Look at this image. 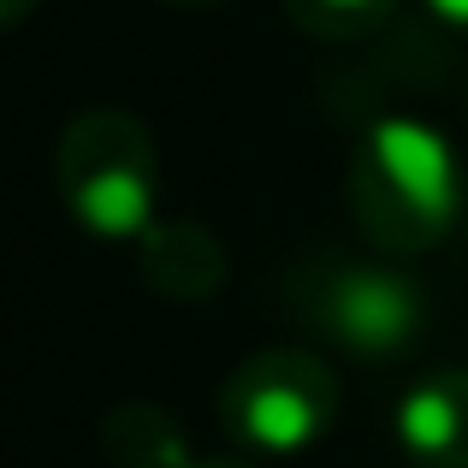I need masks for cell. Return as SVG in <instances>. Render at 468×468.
Masks as SVG:
<instances>
[{"label":"cell","instance_id":"6da1fadb","mask_svg":"<svg viewBox=\"0 0 468 468\" xmlns=\"http://www.w3.org/2000/svg\"><path fill=\"white\" fill-rule=\"evenodd\" d=\"M350 207L379 250H439L468 214V172L457 143L421 113H379L350 154Z\"/></svg>","mask_w":468,"mask_h":468},{"label":"cell","instance_id":"7a4b0ae2","mask_svg":"<svg viewBox=\"0 0 468 468\" xmlns=\"http://www.w3.org/2000/svg\"><path fill=\"white\" fill-rule=\"evenodd\" d=\"M54 190L66 214L101 243L137 250L160 219V149L137 113L90 107L54 143Z\"/></svg>","mask_w":468,"mask_h":468},{"label":"cell","instance_id":"3957f363","mask_svg":"<svg viewBox=\"0 0 468 468\" xmlns=\"http://www.w3.org/2000/svg\"><path fill=\"white\" fill-rule=\"evenodd\" d=\"M344 386L326 356L279 344L238 362L219 386V421L243 457H303L338 427Z\"/></svg>","mask_w":468,"mask_h":468},{"label":"cell","instance_id":"277c9868","mask_svg":"<svg viewBox=\"0 0 468 468\" xmlns=\"http://www.w3.org/2000/svg\"><path fill=\"white\" fill-rule=\"evenodd\" d=\"M297 314L362 362H391L427 332V291L386 261H314L291 279Z\"/></svg>","mask_w":468,"mask_h":468},{"label":"cell","instance_id":"5b68a950","mask_svg":"<svg viewBox=\"0 0 468 468\" xmlns=\"http://www.w3.org/2000/svg\"><path fill=\"white\" fill-rule=\"evenodd\" d=\"M391 439L415 468H468V367H433L391 403Z\"/></svg>","mask_w":468,"mask_h":468},{"label":"cell","instance_id":"8992f818","mask_svg":"<svg viewBox=\"0 0 468 468\" xmlns=\"http://www.w3.org/2000/svg\"><path fill=\"white\" fill-rule=\"evenodd\" d=\"M137 267L154 297L202 303L226 285V243H219V231L196 226V219H154L149 238L137 243Z\"/></svg>","mask_w":468,"mask_h":468},{"label":"cell","instance_id":"52a82bcc","mask_svg":"<svg viewBox=\"0 0 468 468\" xmlns=\"http://www.w3.org/2000/svg\"><path fill=\"white\" fill-rule=\"evenodd\" d=\"M101 457L113 468H184L190 463V439L160 403H113L101 415Z\"/></svg>","mask_w":468,"mask_h":468},{"label":"cell","instance_id":"ba28073f","mask_svg":"<svg viewBox=\"0 0 468 468\" xmlns=\"http://www.w3.org/2000/svg\"><path fill=\"white\" fill-rule=\"evenodd\" d=\"M285 12L314 42H367L398 18V0H285Z\"/></svg>","mask_w":468,"mask_h":468},{"label":"cell","instance_id":"9c48e42d","mask_svg":"<svg viewBox=\"0 0 468 468\" xmlns=\"http://www.w3.org/2000/svg\"><path fill=\"white\" fill-rule=\"evenodd\" d=\"M427 12H433L451 36H468V0H427Z\"/></svg>","mask_w":468,"mask_h":468},{"label":"cell","instance_id":"30bf717a","mask_svg":"<svg viewBox=\"0 0 468 468\" xmlns=\"http://www.w3.org/2000/svg\"><path fill=\"white\" fill-rule=\"evenodd\" d=\"M36 6H42V0H0V36H6V30H18V24L30 18Z\"/></svg>","mask_w":468,"mask_h":468},{"label":"cell","instance_id":"8fae6325","mask_svg":"<svg viewBox=\"0 0 468 468\" xmlns=\"http://www.w3.org/2000/svg\"><path fill=\"white\" fill-rule=\"evenodd\" d=\"M184 468H261L255 457H190Z\"/></svg>","mask_w":468,"mask_h":468},{"label":"cell","instance_id":"7c38bea8","mask_svg":"<svg viewBox=\"0 0 468 468\" xmlns=\"http://www.w3.org/2000/svg\"><path fill=\"white\" fill-rule=\"evenodd\" d=\"M160 6H219V0H160Z\"/></svg>","mask_w":468,"mask_h":468}]
</instances>
